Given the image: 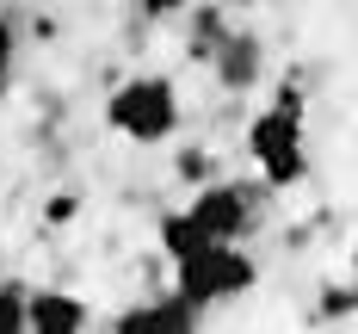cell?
Instances as JSON below:
<instances>
[{"mask_svg": "<svg viewBox=\"0 0 358 334\" xmlns=\"http://www.w3.org/2000/svg\"><path fill=\"white\" fill-rule=\"evenodd\" d=\"M179 272H173V291L179 297H192L198 309H210V303H229V297H241L259 285V266H253L235 242H204L198 254H185L173 260Z\"/></svg>", "mask_w": 358, "mask_h": 334, "instance_id": "1", "label": "cell"}, {"mask_svg": "<svg viewBox=\"0 0 358 334\" xmlns=\"http://www.w3.org/2000/svg\"><path fill=\"white\" fill-rule=\"evenodd\" d=\"M106 124L130 143H167L179 130V93L161 74H136L106 99Z\"/></svg>", "mask_w": 358, "mask_h": 334, "instance_id": "2", "label": "cell"}, {"mask_svg": "<svg viewBox=\"0 0 358 334\" xmlns=\"http://www.w3.org/2000/svg\"><path fill=\"white\" fill-rule=\"evenodd\" d=\"M248 155L259 161V174H266L272 192L296 186L303 174H309V155H303V111H290V106L259 111V118L248 124Z\"/></svg>", "mask_w": 358, "mask_h": 334, "instance_id": "3", "label": "cell"}, {"mask_svg": "<svg viewBox=\"0 0 358 334\" xmlns=\"http://www.w3.org/2000/svg\"><path fill=\"white\" fill-rule=\"evenodd\" d=\"M253 198H259V192H248V186L204 180L198 198H192V217H198V229H204L210 242H241L248 223H253Z\"/></svg>", "mask_w": 358, "mask_h": 334, "instance_id": "4", "label": "cell"}, {"mask_svg": "<svg viewBox=\"0 0 358 334\" xmlns=\"http://www.w3.org/2000/svg\"><path fill=\"white\" fill-rule=\"evenodd\" d=\"M25 328L74 334V328H87V303H80L74 291H25Z\"/></svg>", "mask_w": 358, "mask_h": 334, "instance_id": "5", "label": "cell"}, {"mask_svg": "<svg viewBox=\"0 0 358 334\" xmlns=\"http://www.w3.org/2000/svg\"><path fill=\"white\" fill-rule=\"evenodd\" d=\"M210 56H216V81L229 87V93H248L253 81H259V37H216L210 43Z\"/></svg>", "mask_w": 358, "mask_h": 334, "instance_id": "6", "label": "cell"}, {"mask_svg": "<svg viewBox=\"0 0 358 334\" xmlns=\"http://www.w3.org/2000/svg\"><path fill=\"white\" fill-rule=\"evenodd\" d=\"M204 309L192 303V297H179V291H167L161 303H136V309H124L117 316V328H192Z\"/></svg>", "mask_w": 358, "mask_h": 334, "instance_id": "7", "label": "cell"}, {"mask_svg": "<svg viewBox=\"0 0 358 334\" xmlns=\"http://www.w3.org/2000/svg\"><path fill=\"white\" fill-rule=\"evenodd\" d=\"M204 242H210V235L198 229V217H192V211H167V217H161V248H167V260L198 254Z\"/></svg>", "mask_w": 358, "mask_h": 334, "instance_id": "8", "label": "cell"}, {"mask_svg": "<svg viewBox=\"0 0 358 334\" xmlns=\"http://www.w3.org/2000/svg\"><path fill=\"white\" fill-rule=\"evenodd\" d=\"M25 328V285H0V334Z\"/></svg>", "mask_w": 358, "mask_h": 334, "instance_id": "9", "label": "cell"}, {"mask_svg": "<svg viewBox=\"0 0 358 334\" xmlns=\"http://www.w3.org/2000/svg\"><path fill=\"white\" fill-rule=\"evenodd\" d=\"M210 174V155L204 148H179V180H204Z\"/></svg>", "mask_w": 358, "mask_h": 334, "instance_id": "10", "label": "cell"}, {"mask_svg": "<svg viewBox=\"0 0 358 334\" xmlns=\"http://www.w3.org/2000/svg\"><path fill=\"white\" fill-rule=\"evenodd\" d=\"M322 316H327V322H334V316H340V322H352V291H346V285H340V291H327V297H322Z\"/></svg>", "mask_w": 358, "mask_h": 334, "instance_id": "11", "label": "cell"}, {"mask_svg": "<svg viewBox=\"0 0 358 334\" xmlns=\"http://www.w3.org/2000/svg\"><path fill=\"white\" fill-rule=\"evenodd\" d=\"M13 50H19V32H13V19H0V74L13 69Z\"/></svg>", "mask_w": 358, "mask_h": 334, "instance_id": "12", "label": "cell"}, {"mask_svg": "<svg viewBox=\"0 0 358 334\" xmlns=\"http://www.w3.org/2000/svg\"><path fill=\"white\" fill-rule=\"evenodd\" d=\"M192 0H143V13H155V19H167V13H185Z\"/></svg>", "mask_w": 358, "mask_h": 334, "instance_id": "13", "label": "cell"}]
</instances>
